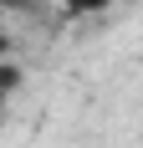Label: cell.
<instances>
[{"label": "cell", "mask_w": 143, "mask_h": 148, "mask_svg": "<svg viewBox=\"0 0 143 148\" xmlns=\"http://www.w3.org/2000/svg\"><path fill=\"white\" fill-rule=\"evenodd\" d=\"M21 82H26V72H21L15 61H0V102H5V97L21 87Z\"/></svg>", "instance_id": "1"}, {"label": "cell", "mask_w": 143, "mask_h": 148, "mask_svg": "<svg viewBox=\"0 0 143 148\" xmlns=\"http://www.w3.org/2000/svg\"><path fill=\"white\" fill-rule=\"evenodd\" d=\"M113 0H61V10L67 15H97V10H107Z\"/></svg>", "instance_id": "2"}, {"label": "cell", "mask_w": 143, "mask_h": 148, "mask_svg": "<svg viewBox=\"0 0 143 148\" xmlns=\"http://www.w3.org/2000/svg\"><path fill=\"white\" fill-rule=\"evenodd\" d=\"M26 5H36V0H0V10H26Z\"/></svg>", "instance_id": "3"}]
</instances>
